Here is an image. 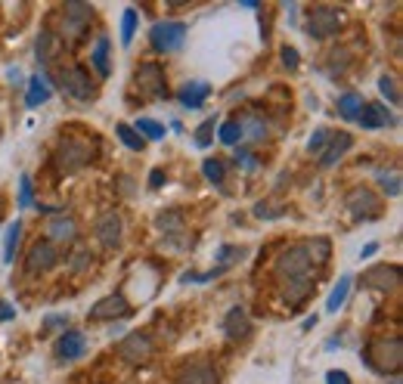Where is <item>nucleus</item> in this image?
Masks as SVG:
<instances>
[{"instance_id":"26","label":"nucleus","mask_w":403,"mask_h":384,"mask_svg":"<svg viewBox=\"0 0 403 384\" xmlns=\"http://www.w3.org/2000/svg\"><path fill=\"white\" fill-rule=\"evenodd\" d=\"M109 50H112L109 37H100L94 47V56H90V62H94V69L100 78H109Z\"/></svg>"},{"instance_id":"21","label":"nucleus","mask_w":403,"mask_h":384,"mask_svg":"<svg viewBox=\"0 0 403 384\" xmlns=\"http://www.w3.org/2000/svg\"><path fill=\"white\" fill-rule=\"evenodd\" d=\"M50 84L44 81L41 75H35V78H28V94H25V105L28 109H37V105H44L50 99Z\"/></svg>"},{"instance_id":"36","label":"nucleus","mask_w":403,"mask_h":384,"mask_svg":"<svg viewBox=\"0 0 403 384\" xmlns=\"http://www.w3.org/2000/svg\"><path fill=\"white\" fill-rule=\"evenodd\" d=\"M329 140H332V130H314V134H310V140H307V152L310 155H323V149H326L329 146Z\"/></svg>"},{"instance_id":"22","label":"nucleus","mask_w":403,"mask_h":384,"mask_svg":"<svg viewBox=\"0 0 403 384\" xmlns=\"http://www.w3.org/2000/svg\"><path fill=\"white\" fill-rule=\"evenodd\" d=\"M59 50H62L59 35H53V31H41V37H37V59H41L44 65H50L53 59L59 56Z\"/></svg>"},{"instance_id":"31","label":"nucleus","mask_w":403,"mask_h":384,"mask_svg":"<svg viewBox=\"0 0 403 384\" xmlns=\"http://www.w3.org/2000/svg\"><path fill=\"white\" fill-rule=\"evenodd\" d=\"M115 134H118V140L128 146V149H134V152H143V149H146V140H143V137L137 134L134 128H128V124H118Z\"/></svg>"},{"instance_id":"15","label":"nucleus","mask_w":403,"mask_h":384,"mask_svg":"<svg viewBox=\"0 0 403 384\" xmlns=\"http://www.w3.org/2000/svg\"><path fill=\"white\" fill-rule=\"evenodd\" d=\"M96 239H100L103 248H118V242H121V217L115 211H109L96 220Z\"/></svg>"},{"instance_id":"41","label":"nucleus","mask_w":403,"mask_h":384,"mask_svg":"<svg viewBox=\"0 0 403 384\" xmlns=\"http://www.w3.org/2000/svg\"><path fill=\"white\" fill-rule=\"evenodd\" d=\"M202 171H205V177H208L211 183H223V162H217V158H208V162L202 164Z\"/></svg>"},{"instance_id":"51","label":"nucleus","mask_w":403,"mask_h":384,"mask_svg":"<svg viewBox=\"0 0 403 384\" xmlns=\"http://www.w3.org/2000/svg\"><path fill=\"white\" fill-rule=\"evenodd\" d=\"M375 251H379V242H369L366 248H363V254H360V257H372Z\"/></svg>"},{"instance_id":"1","label":"nucleus","mask_w":403,"mask_h":384,"mask_svg":"<svg viewBox=\"0 0 403 384\" xmlns=\"http://www.w3.org/2000/svg\"><path fill=\"white\" fill-rule=\"evenodd\" d=\"M96 155V146L90 140H78V137H69L56 146V155H53V164H56L59 174H78L81 168H87Z\"/></svg>"},{"instance_id":"50","label":"nucleus","mask_w":403,"mask_h":384,"mask_svg":"<svg viewBox=\"0 0 403 384\" xmlns=\"http://www.w3.org/2000/svg\"><path fill=\"white\" fill-rule=\"evenodd\" d=\"M162 180H164V177H162V171H152V177H149V186H152V189H155V186H162Z\"/></svg>"},{"instance_id":"35","label":"nucleus","mask_w":403,"mask_h":384,"mask_svg":"<svg viewBox=\"0 0 403 384\" xmlns=\"http://www.w3.org/2000/svg\"><path fill=\"white\" fill-rule=\"evenodd\" d=\"M134 130L143 137V140H162V137H164V128L158 121H152V118H140Z\"/></svg>"},{"instance_id":"16","label":"nucleus","mask_w":403,"mask_h":384,"mask_svg":"<svg viewBox=\"0 0 403 384\" xmlns=\"http://www.w3.org/2000/svg\"><path fill=\"white\" fill-rule=\"evenodd\" d=\"M357 121H360L366 130H379V128H388V124H397V118H394L385 105L372 103V105H363L360 115H357Z\"/></svg>"},{"instance_id":"20","label":"nucleus","mask_w":403,"mask_h":384,"mask_svg":"<svg viewBox=\"0 0 403 384\" xmlns=\"http://www.w3.org/2000/svg\"><path fill=\"white\" fill-rule=\"evenodd\" d=\"M177 96H180V103L187 105V109H202L205 99L211 96V87L205 81H189V84H183Z\"/></svg>"},{"instance_id":"49","label":"nucleus","mask_w":403,"mask_h":384,"mask_svg":"<svg viewBox=\"0 0 403 384\" xmlns=\"http://www.w3.org/2000/svg\"><path fill=\"white\" fill-rule=\"evenodd\" d=\"M236 162H242L248 171H257V158H252L248 152H236Z\"/></svg>"},{"instance_id":"6","label":"nucleus","mask_w":403,"mask_h":384,"mask_svg":"<svg viewBox=\"0 0 403 384\" xmlns=\"http://www.w3.org/2000/svg\"><path fill=\"white\" fill-rule=\"evenodd\" d=\"M59 84H62L65 94H69L71 99H78V103H90V99L96 96L94 81H90V75L81 69V65H71V69H65L62 75H59Z\"/></svg>"},{"instance_id":"33","label":"nucleus","mask_w":403,"mask_h":384,"mask_svg":"<svg viewBox=\"0 0 403 384\" xmlns=\"http://www.w3.org/2000/svg\"><path fill=\"white\" fill-rule=\"evenodd\" d=\"M19 236H22V223H10V229H6V239H3V263L12 261V254H16V245H19Z\"/></svg>"},{"instance_id":"39","label":"nucleus","mask_w":403,"mask_h":384,"mask_svg":"<svg viewBox=\"0 0 403 384\" xmlns=\"http://www.w3.org/2000/svg\"><path fill=\"white\" fill-rule=\"evenodd\" d=\"M164 245H168V251H189V248H193V239H189L187 233H171L168 239L162 242V248H164Z\"/></svg>"},{"instance_id":"24","label":"nucleus","mask_w":403,"mask_h":384,"mask_svg":"<svg viewBox=\"0 0 403 384\" xmlns=\"http://www.w3.org/2000/svg\"><path fill=\"white\" fill-rule=\"evenodd\" d=\"M47 233L50 239H59V242H71L78 236V227L71 217H53V220L47 223Z\"/></svg>"},{"instance_id":"14","label":"nucleus","mask_w":403,"mask_h":384,"mask_svg":"<svg viewBox=\"0 0 403 384\" xmlns=\"http://www.w3.org/2000/svg\"><path fill=\"white\" fill-rule=\"evenodd\" d=\"M130 304L124 295H105L90 307V320H115V316H128Z\"/></svg>"},{"instance_id":"10","label":"nucleus","mask_w":403,"mask_h":384,"mask_svg":"<svg viewBox=\"0 0 403 384\" xmlns=\"http://www.w3.org/2000/svg\"><path fill=\"white\" fill-rule=\"evenodd\" d=\"M118 354H121V360H128L130 366H140V363H146L149 356H152L149 335H140V332L128 335L121 344H118Z\"/></svg>"},{"instance_id":"25","label":"nucleus","mask_w":403,"mask_h":384,"mask_svg":"<svg viewBox=\"0 0 403 384\" xmlns=\"http://www.w3.org/2000/svg\"><path fill=\"white\" fill-rule=\"evenodd\" d=\"M236 124H239V134L248 137L252 143H261L264 137H267V124H264V118H257V115H246L242 121H236Z\"/></svg>"},{"instance_id":"9","label":"nucleus","mask_w":403,"mask_h":384,"mask_svg":"<svg viewBox=\"0 0 403 384\" xmlns=\"http://www.w3.org/2000/svg\"><path fill=\"white\" fill-rule=\"evenodd\" d=\"M348 211H351L357 220H372V217L381 214V202L372 189H354L348 195Z\"/></svg>"},{"instance_id":"28","label":"nucleus","mask_w":403,"mask_h":384,"mask_svg":"<svg viewBox=\"0 0 403 384\" xmlns=\"http://www.w3.org/2000/svg\"><path fill=\"white\" fill-rule=\"evenodd\" d=\"M360 109H363V96H357V94H345V96H338V115L345 118V121H357Z\"/></svg>"},{"instance_id":"43","label":"nucleus","mask_w":403,"mask_h":384,"mask_svg":"<svg viewBox=\"0 0 403 384\" xmlns=\"http://www.w3.org/2000/svg\"><path fill=\"white\" fill-rule=\"evenodd\" d=\"M90 263H94V254L87 248H78L75 257H71V270H87Z\"/></svg>"},{"instance_id":"7","label":"nucleus","mask_w":403,"mask_h":384,"mask_svg":"<svg viewBox=\"0 0 403 384\" xmlns=\"http://www.w3.org/2000/svg\"><path fill=\"white\" fill-rule=\"evenodd\" d=\"M149 41L158 53H171L180 50L183 41H187V25L183 22H158L155 28L149 31Z\"/></svg>"},{"instance_id":"34","label":"nucleus","mask_w":403,"mask_h":384,"mask_svg":"<svg viewBox=\"0 0 403 384\" xmlns=\"http://www.w3.org/2000/svg\"><path fill=\"white\" fill-rule=\"evenodd\" d=\"M134 31H137V10H134V6H128L124 16H121V44H124V47H130Z\"/></svg>"},{"instance_id":"44","label":"nucleus","mask_w":403,"mask_h":384,"mask_svg":"<svg viewBox=\"0 0 403 384\" xmlns=\"http://www.w3.org/2000/svg\"><path fill=\"white\" fill-rule=\"evenodd\" d=\"M211 130H214V118H208V121L196 130V143H199L202 149H205V146H211Z\"/></svg>"},{"instance_id":"32","label":"nucleus","mask_w":403,"mask_h":384,"mask_svg":"<svg viewBox=\"0 0 403 384\" xmlns=\"http://www.w3.org/2000/svg\"><path fill=\"white\" fill-rule=\"evenodd\" d=\"M158 227L164 229V233H183V211H164V214H158Z\"/></svg>"},{"instance_id":"12","label":"nucleus","mask_w":403,"mask_h":384,"mask_svg":"<svg viewBox=\"0 0 403 384\" xmlns=\"http://www.w3.org/2000/svg\"><path fill=\"white\" fill-rule=\"evenodd\" d=\"M177 384H217V369L208 360H189L177 375Z\"/></svg>"},{"instance_id":"2","label":"nucleus","mask_w":403,"mask_h":384,"mask_svg":"<svg viewBox=\"0 0 403 384\" xmlns=\"http://www.w3.org/2000/svg\"><path fill=\"white\" fill-rule=\"evenodd\" d=\"M363 363L375 372L388 375V372H397L403 366V344L400 338H379L372 341L366 350H363Z\"/></svg>"},{"instance_id":"29","label":"nucleus","mask_w":403,"mask_h":384,"mask_svg":"<svg viewBox=\"0 0 403 384\" xmlns=\"http://www.w3.org/2000/svg\"><path fill=\"white\" fill-rule=\"evenodd\" d=\"M348 291H351V276H341L338 286L332 288V295H329V301H326V310H329V313H338V307L348 301Z\"/></svg>"},{"instance_id":"37","label":"nucleus","mask_w":403,"mask_h":384,"mask_svg":"<svg viewBox=\"0 0 403 384\" xmlns=\"http://www.w3.org/2000/svg\"><path fill=\"white\" fill-rule=\"evenodd\" d=\"M35 204V189H31V177H19V208H31Z\"/></svg>"},{"instance_id":"4","label":"nucleus","mask_w":403,"mask_h":384,"mask_svg":"<svg viewBox=\"0 0 403 384\" xmlns=\"http://www.w3.org/2000/svg\"><path fill=\"white\" fill-rule=\"evenodd\" d=\"M134 87L140 90L143 99H164L168 96V84H164V71L155 62H143L134 75Z\"/></svg>"},{"instance_id":"42","label":"nucleus","mask_w":403,"mask_h":384,"mask_svg":"<svg viewBox=\"0 0 403 384\" xmlns=\"http://www.w3.org/2000/svg\"><path fill=\"white\" fill-rule=\"evenodd\" d=\"M379 90L385 94L391 103H400V90H397V81H394L391 75H381L379 78Z\"/></svg>"},{"instance_id":"8","label":"nucleus","mask_w":403,"mask_h":384,"mask_svg":"<svg viewBox=\"0 0 403 384\" xmlns=\"http://www.w3.org/2000/svg\"><path fill=\"white\" fill-rule=\"evenodd\" d=\"M90 16H94V10H90L87 3H78V0H71V3L62 6V31L69 41H78V37L84 35V28L90 25Z\"/></svg>"},{"instance_id":"45","label":"nucleus","mask_w":403,"mask_h":384,"mask_svg":"<svg viewBox=\"0 0 403 384\" xmlns=\"http://www.w3.org/2000/svg\"><path fill=\"white\" fill-rule=\"evenodd\" d=\"M282 62H286L289 69H298V65H301L298 50H295V47H286V50H282Z\"/></svg>"},{"instance_id":"3","label":"nucleus","mask_w":403,"mask_h":384,"mask_svg":"<svg viewBox=\"0 0 403 384\" xmlns=\"http://www.w3.org/2000/svg\"><path fill=\"white\" fill-rule=\"evenodd\" d=\"M276 276L286 282H298V279H314V263H310L304 245L298 248H289L276 257Z\"/></svg>"},{"instance_id":"52","label":"nucleus","mask_w":403,"mask_h":384,"mask_svg":"<svg viewBox=\"0 0 403 384\" xmlns=\"http://www.w3.org/2000/svg\"><path fill=\"white\" fill-rule=\"evenodd\" d=\"M62 322H65V316H50V320H47V329H56V326H62Z\"/></svg>"},{"instance_id":"13","label":"nucleus","mask_w":403,"mask_h":384,"mask_svg":"<svg viewBox=\"0 0 403 384\" xmlns=\"http://www.w3.org/2000/svg\"><path fill=\"white\" fill-rule=\"evenodd\" d=\"M56 261H59V254L50 242H35L28 251V257H25V270H28V273H44V270L56 267Z\"/></svg>"},{"instance_id":"47","label":"nucleus","mask_w":403,"mask_h":384,"mask_svg":"<svg viewBox=\"0 0 403 384\" xmlns=\"http://www.w3.org/2000/svg\"><path fill=\"white\" fill-rule=\"evenodd\" d=\"M255 214H257V217H276V214H282V208H270V204H255Z\"/></svg>"},{"instance_id":"23","label":"nucleus","mask_w":403,"mask_h":384,"mask_svg":"<svg viewBox=\"0 0 403 384\" xmlns=\"http://www.w3.org/2000/svg\"><path fill=\"white\" fill-rule=\"evenodd\" d=\"M310 291H314V279H298V282H286V304L289 307H301L304 301H307L310 297Z\"/></svg>"},{"instance_id":"46","label":"nucleus","mask_w":403,"mask_h":384,"mask_svg":"<svg viewBox=\"0 0 403 384\" xmlns=\"http://www.w3.org/2000/svg\"><path fill=\"white\" fill-rule=\"evenodd\" d=\"M326 384H354V381L341 369H332V372H326Z\"/></svg>"},{"instance_id":"18","label":"nucleus","mask_w":403,"mask_h":384,"mask_svg":"<svg viewBox=\"0 0 403 384\" xmlns=\"http://www.w3.org/2000/svg\"><path fill=\"white\" fill-rule=\"evenodd\" d=\"M84 350H87V338H84L81 332H65L56 341L59 360H78V356H84Z\"/></svg>"},{"instance_id":"30","label":"nucleus","mask_w":403,"mask_h":384,"mask_svg":"<svg viewBox=\"0 0 403 384\" xmlns=\"http://www.w3.org/2000/svg\"><path fill=\"white\" fill-rule=\"evenodd\" d=\"M242 257H246V248H242V245H223V248L217 251V270H227L230 263H239Z\"/></svg>"},{"instance_id":"19","label":"nucleus","mask_w":403,"mask_h":384,"mask_svg":"<svg viewBox=\"0 0 403 384\" xmlns=\"http://www.w3.org/2000/svg\"><path fill=\"white\" fill-rule=\"evenodd\" d=\"M351 143H354L351 134H345V130H341V134H332V140H329V146L323 149V155H320V164H323V168H335L338 158L351 149Z\"/></svg>"},{"instance_id":"40","label":"nucleus","mask_w":403,"mask_h":384,"mask_svg":"<svg viewBox=\"0 0 403 384\" xmlns=\"http://www.w3.org/2000/svg\"><path fill=\"white\" fill-rule=\"evenodd\" d=\"M217 137H221V143H227V146L239 143V140H242V134H239V124H236V121H227V124H221V130H217Z\"/></svg>"},{"instance_id":"11","label":"nucleus","mask_w":403,"mask_h":384,"mask_svg":"<svg viewBox=\"0 0 403 384\" xmlns=\"http://www.w3.org/2000/svg\"><path fill=\"white\" fill-rule=\"evenodd\" d=\"M363 286L379 291V295H388V291H397L400 286V270L397 267H372L366 276H363Z\"/></svg>"},{"instance_id":"17","label":"nucleus","mask_w":403,"mask_h":384,"mask_svg":"<svg viewBox=\"0 0 403 384\" xmlns=\"http://www.w3.org/2000/svg\"><path fill=\"white\" fill-rule=\"evenodd\" d=\"M248 332H252V322H248V313L242 307H233L223 316V335L230 341H242V338H248Z\"/></svg>"},{"instance_id":"5","label":"nucleus","mask_w":403,"mask_h":384,"mask_svg":"<svg viewBox=\"0 0 403 384\" xmlns=\"http://www.w3.org/2000/svg\"><path fill=\"white\" fill-rule=\"evenodd\" d=\"M338 28H341V12L335 10V6H314V10H310V19H307L310 37L326 41V37L338 35Z\"/></svg>"},{"instance_id":"27","label":"nucleus","mask_w":403,"mask_h":384,"mask_svg":"<svg viewBox=\"0 0 403 384\" xmlns=\"http://www.w3.org/2000/svg\"><path fill=\"white\" fill-rule=\"evenodd\" d=\"M304 251H307L310 263H314V267H320V263L329 261V254H332V245H329V239H314V242L304 245Z\"/></svg>"},{"instance_id":"48","label":"nucleus","mask_w":403,"mask_h":384,"mask_svg":"<svg viewBox=\"0 0 403 384\" xmlns=\"http://www.w3.org/2000/svg\"><path fill=\"white\" fill-rule=\"evenodd\" d=\"M16 320V307H10L6 301H0V322H10Z\"/></svg>"},{"instance_id":"38","label":"nucleus","mask_w":403,"mask_h":384,"mask_svg":"<svg viewBox=\"0 0 403 384\" xmlns=\"http://www.w3.org/2000/svg\"><path fill=\"white\" fill-rule=\"evenodd\" d=\"M379 183H381V189H385L391 198H397V195H400V174H397V171H391V174L379 171Z\"/></svg>"}]
</instances>
